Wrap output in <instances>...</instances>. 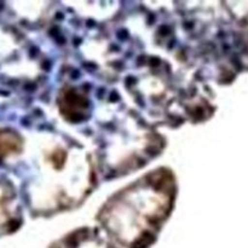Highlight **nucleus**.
I'll use <instances>...</instances> for the list:
<instances>
[{"mask_svg": "<svg viewBox=\"0 0 248 248\" xmlns=\"http://www.w3.org/2000/svg\"><path fill=\"white\" fill-rule=\"evenodd\" d=\"M17 150H19V139L14 133L0 130V157H6Z\"/></svg>", "mask_w": 248, "mask_h": 248, "instance_id": "f257e3e1", "label": "nucleus"}]
</instances>
